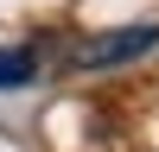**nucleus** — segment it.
<instances>
[{
	"mask_svg": "<svg viewBox=\"0 0 159 152\" xmlns=\"http://www.w3.org/2000/svg\"><path fill=\"white\" fill-rule=\"evenodd\" d=\"M38 82V44H7L0 51V89H25Z\"/></svg>",
	"mask_w": 159,
	"mask_h": 152,
	"instance_id": "nucleus-2",
	"label": "nucleus"
},
{
	"mask_svg": "<svg viewBox=\"0 0 159 152\" xmlns=\"http://www.w3.org/2000/svg\"><path fill=\"white\" fill-rule=\"evenodd\" d=\"M159 44V25H121V32H96L83 44H70V70H115V63H134Z\"/></svg>",
	"mask_w": 159,
	"mask_h": 152,
	"instance_id": "nucleus-1",
	"label": "nucleus"
}]
</instances>
